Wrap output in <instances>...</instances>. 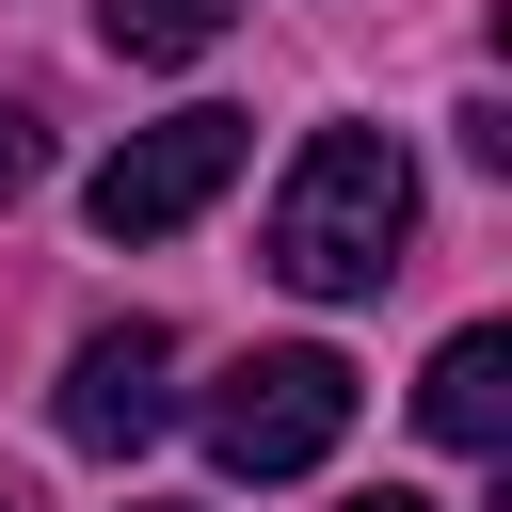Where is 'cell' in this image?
I'll use <instances>...</instances> for the list:
<instances>
[{"label": "cell", "instance_id": "cell-1", "mask_svg": "<svg viewBox=\"0 0 512 512\" xmlns=\"http://www.w3.org/2000/svg\"><path fill=\"white\" fill-rule=\"evenodd\" d=\"M400 240H416V160H400V128H304V160L272 176V224H256L272 288L368 304V288L400 272Z\"/></svg>", "mask_w": 512, "mask_h": 512}, {"label": "cell", "instance_id": "cell-2", "mask_svg": "<svg viewBox=\"0 0 512 512\" xmlns=\"http://www.w3.org/2000/svg\"><path fill=\"white\" fill-rule=\"evenodd\" d=\"M336 432H352V368H336L320 336L240 352V368L208 384V464H224V480H304V464H336Z\"/></svg>", "mask_w": 512, "mask_h": 512}, {"label": "cell", "instance_id": "cell-3", "mask_svg": "<svg viewBox=\"0 0 512 512\" xmlns=\"http://www.w3.org/2000/svg\"><path fill=\"white\" fill-rule=\"evenodd\" d=\"M240 144H256L240 112H160V128H128V144L80 176V224H96V240H176V224L240 176Z\"/></svg>", "mask_w": 512, "mask_h": 512}, {"label": "cell", "instance_id": "cell-4", "mask_svg": "<svg viewBox=\"0 0 512 512\" xmlns=\"http://www.w3.org/2000/svg\"><path fill=\"white\" fill-rule=\"evenodd\" d=\"M160 416H176V336H160V320H96V336L64 352V448L112 464V448H144Z\"/></svg>", "mask_w": 512, "mask_h": 512}, {"label": "cell", "instance_id": "cell-5", "mask_svg": "<svg viewBox=\"0 0 512 512\" xmlns=\"http://www.w3.org/2000/svg\"><path fill=\"white\" fill-rule=\"evenodd\" d=\"M416 432H432V448H512V336H496V320H464V336L416 368Z\"/></svg>", "mask_w": 512, "mask_h": 512}, {"label": "cell", "instance_id": "cell-6", "mask_svg": "<svg viewBox=\"0 0 512 512\" xmlns=\"http://www.w3.org/2000/svg\"><path fill=\"white\" fill-rule=\"evenodd\" d=\"M224 16H240V0H96L112 64H208V48H224Z\"/></svg>", "mask_w": 512, "mask_h": 512}, {"label": "cell", "instance_id": "cell-7", "mask_svg": "<svg viewBox=\"0 0 512 512\" xmlns=\"http://www.w3.org/2000/svg\"><path fill=\"white\" fill-rule=\"evenodd\" d=\"M32 176H48V128H32V112H0V208H16Z\"/></svg>", "mask_w": 512, "mask_h": 512}, {"label": "cell", "instance_id": "cell-8", "mask_svg": "<svg viewBox=\"0 0 512 512\" xmlns=\"http://www.w3.org/2000/svg\"><path fill=\"white\" fill-rule=\"evenodd\" d=\"M336 512H432V496H400V480H384V496H336Z\"/></svg>", "mask_w": 512, "mask_h": 512}, {"label": "cell", "instance_id": "cell-9", "mask_svg": "<svg viewBox=\"0 0 512 512\" xmlns=\"http://www.w3.org/2000/svg\"><path fill=\"white\" fill-rule=\"evenodd\" d=\"M0 512H16V496H0Z\"/></svg>", "mask_w": 512, "mask_h": 512}]
</instances>
